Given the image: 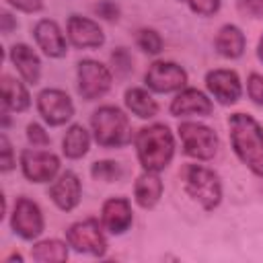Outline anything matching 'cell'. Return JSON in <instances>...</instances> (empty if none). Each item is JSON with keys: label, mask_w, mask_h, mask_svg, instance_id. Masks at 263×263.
I'll return each mask as SVG.
<instances>
[{"label": "cell", "mask_w": 263, "mask_h": 263, "mask_svg": "<svg viewBox=\"0 0 263 263\" xmlns=\"http://www.w3.org/2000/svg\"><path fill=\"white\" fill-rule=\"evenodd\" d=\"M123 105L138 119H152L158 115V103L152 97V90L144 86H129L123 95Z\"/></svg>", "instance_id": "cell-22"}, {"label": "cell", "mask_w": 263, "mask_h": 263, "mask_svg": "<svg viewBox=\"0 0 263 263\" xmlns=\"http://www.w3.org/2000/svg\"><path fill=\"white\" fill-rule=\"evenodd\" d=\"M29 84L25 80H18L10 74H2V105L8 107L12 113H25L31 107V95H29Z\"/></svg>", "instance_id": "cell-21"}, {"label": "cell", "mask_w": 263, "mask_h": 263, "mask_svg": "<svg viewBox=\"0 0 263 263\" xmlns=\"http://www.w3.org/2000/svg\"><path fill=\"white\" fill-rule=\"evenodd\" d=\"M90 177L95 181H103V183H115L123 177V168L119 162L115 160H95L90 164Z\"/></svg>", "instance_id": "cell-26"}, {"label": "cell", "mask_w": 263, "mask_h": 263, "mask_svg": "<svg viewBox=\"0 0 263 263\" xmlns=\"http://www.w3.org/2000/svg\"><path fill=\"white\" fill-rule=\"evenodd\" d=\"M92 134L82 123H72L62 138V154L70 160H78L88 154Z\"/></svg>", "instance_id": "cell-23"}, {"label": "cell", "mask_w": 263, "mask_h": 263, "mask_svg": "<svg viewBox=\"0 0 263 263\" xmlns=\"http://www.w3.org/2000/svg\"><path fill=\"white\" fill-rule=\"evenodd\" d=\"M10 228L23 240H37L45 230V216L39 203L27 195H18L10 212Z\"/></svg>", "instance_id": "cell-9"}, {"label": "cell", "mask_w": 263, "mask_h": 263, "mask_svg": "<svg viewBox=\"0 0 263 263\" xmlns=\"http://www.w3.org/2000/svg\"><path fill=\"white\" fill-rule=\"evenodd\" d=\"M92 140L101 148H123L134 142V129L129 117L117 105H101L90 115Z\"/></svg>", "instance_id": "cell-4"}, {"label": "cell", "mask_w": 263, "mask_h": 263, "mask_svg": "<svg viewBox=\"0 0 263 263\" xmlns=\"http://www.w3.org/2000/svg\"><path fill=\"white\" fill-rule=\"evenodd\" d=\"M179 177H181L187 197L193 203H197L203 212H214L222 203V197H224L222 179L210 166L197 164V162H187L181 168Z\"/></svg>", "instance_id": "cell-3"}, {"label": "cell", "mask_w": 263, "mask_h": 263, "mask_svg": "<svg viewBox=\"0 0 263 263\" xmlns=\"http://www.w3.org/2000/svg\"><path fill=\"white\" fill-rule=\"evenodd\" d=\"M66 37L70 45H74L76 49H99L105 45V31L99 25V21L82 16V14L68 16Z\"/></svg>", "instance_id": "cell-13"}, {"label": "cell", "mask_w": 263, "mask_h": 263, "mask_svg": "<svg viewBox=\"0 0 263 263\" xmlns=\"http://www.w3.org/2000/svg\"><path fill=\"white\" fill-rule=\"evenodd\" d=\"M33 39L37 47L51 60H62L68 53V37L53 18H39L33 25Z\"/></svg>", "instance_id": "cell-17"}, {"label": "cell", "mask_w": 263, "mask_h": 263, "mask_svg": "<svg viewBox=\"0 0 263 263\" xmlns=\"http://www.w3.org/2000/svg\"><path fill=\"white\" fill-rule=\"evenodd\" d=\"M205 88L210 92V97L224 105V107H230L234 103L240 101L242 97V80L238 76L236 70H230V68H214L205 74Z\"/></svg>", "instance_id": "cell-12"}, {"label": "cell", "mask_w": 263, "mask_h": 263, "mask_svg": "<svg viewBox=\"0 0 263 263\" xmlns=\"http://www.w3.org/2000/svg\"><path fill=\"white\" fill-rule=\"evenodd\" d=\"M236 8L247 18H263V0H236Z\"/></svg>", "instance_id": "cell-32"}, {"label": "cell", "mask_w": 263, "mask_h": 263, "mask_svg": "<svg viewBox=\"0 0 263 263\" xmlns=\"http://www.w3.org/2000/svg\"><path fill=\"white\" fill-rule=\"evenodd\" d=\"M8 6H12L14 10L18 12H25V14H35V12H41L45 2L43 0H6Z\"/></svg>", "instance_id": "cell-34"}, {"label": "cell", "mask_w": 263, "mask_h": 263, "mask_svg": "<svg viewBox=\"0 0 263 263\" xmlns=\"http://www.w3.org/2000/svg\"><path fill=\"white\" fill-rule=\"evenodd\" d=\"M10 261H18V263H21V261H23V255L16 253V251H12L8 257H4V263H10Z\"/></svg>", "instance_id": "cell-36"}, {"label": "cell", "mask_w": 263, "mask_h": 263, "mask_svg": "<svg viewBox=\"0 0 263 263\" xmlns=\"http://www.w3.org/2000/svg\"><path fill=\"white\" fill-rule=\"evenodd\" d=\"M14 166H16V158H14L12 144L6 134H0V171L10 173Z\"/></svg>", "instance_id": "cell-29"}, {"label": "cell", "mask_w": 263, "mask_h": 263, "mask_svg": "<svg viewBox=\"0 0 263 263\" xmlns=\"http://www.w3.org/2000/svg\"><path fill=\"white\" fill-rule=\"evenodd\" d=\"M189 82L187 70L171 60H154L146 74H144V84L148 90L158 92V95H168V92H179L185 88Z\"/></svg>", "instance_id": "cell-10"}, {"label": "cell", "mask_w": 263, "mask_h": 263, "mask_svg": "<svg viewBox=\"0 0 263 263\" xmlns=\"http://www.w3.org/2000/svg\"><path fill=\"white\" fill-rule=\"evenodd\" d=\"M25 136H27V142L33 146V148H47L51 144V138L47 134V129L37 123V121H31L25 129Z\"/></svg>", "instance_id": "cell-28"}, {"label": "cell", "mask_w": 263, "mask_h": 263, "mask_svg": "<svg viewBox=\"0 0 263 263\" xmlns=\"http://www.w3.org/2000/svg\"><path fill=\"white\" fill-rule=\"evenodd\" d=\"M136 45L140 51H144L148 55H158L164 49V41H162L160 33L152 27H142L136 31Z\"/></svg>", "instance_id": "cell-25"}, {"label": "cell", "mask_w": 263, "mask_h": 263, "mask_svg": "<svg viewBox=\"0 0 263 263\" xmlns=\"http://www.w3.org/2000/svg\"><path fill=\"white\" fill-rule=\"evenodd\" d=\"M136 156L142 171H164L177 152L175 134L166 123H150L136 132L134 136Z\"/></svg>", "instance_id": "cell-2"}, {"label": "cell", "mask_w": 263, "mask_h": 263, "mask_svg": "<svg viewBox=\"0 0 263 263\" xmlns=\"http://www.w3.org/2000/svg\"><path fill=\"white\" fill-rule=\"evenodd\" d=\"M95 12H97V16H101V18H105V21H109V23L119 21V14H121L119 6H117L113 0H99V2L95 4Z\"/></svg>", "instance_id": "cell-33"}, {"label": "cell", "mask_w": 263, "mask_h": 263, "mask_svg": "<svg viewBox=\"0 0 263 263\" xmlns=\"http://www.w3.org/2000/svg\"><path fill=\"white\" fill-rule=\"evenodd\" d=\"M12 29H16V18L8 10H2V14H0V31H2V35H10Z\"/></svg>", "instance_id": "cell-35"}, {"label": "cell", "mask_w": 263, "mask_h": 263, "mask_svg": "<svg viewBox=\"0 0 263 263\" xmlns=\"http://www.w3.org/2000/svg\"><path fill=\"white\" fill-rule=\"evenodd\" d=\"M111 64H113L117 74H127L134 68V60H132V55L125 47H117V49L111 51Z\"/></svg>", "instance_id": "cell-31"}, {"label": "cell", "mask_w": 263, "mask_h": 263, "mask_svg": "<svg viewBox=\"0 0 263 263\" xmlns=\"http://www.w3.org/2000/svg\"><path fill=\"white\" fill-rule=\"evenodd\" d=\"M70 257V245L68 240L60 238H43L33 242L31 247V259L37 263H64Z\"/></svg>", "instance_id": "cell-24"}, {"label": "cell", "mask_w": 263, "mask_h": 263, "mask_svg": "<svg viewBox=\"0 0 263 263\" xmlns=\"http://www.w3.org/2000/svg\"><path fill=\"white\" fill-rule=\"evenodd\" d=\"M247 95L257 107H263V74L251 72L247 76Z\"/></svg>", "instance_id": "cell-30"}, {"label": "cell", "mask_w": 263, "mask_h": 263, "mask_svg": "<svg viewBox=\"0 0 263 263\" xmlns=\"http://www.w3.org/2000/svg\"><path fill=\"white\" fill-rule=\"evenodd\" d=\"M66 240L72 251L90 257H105L109 251L107 230L103 228L101 220L84 218L76 220L66 228Z\"/></svg>", "instance_id": "cell-6"}, {"label": "cell", "mask_w": 263, "mask_h": 263, "mask_svg": "<svg viewBox=\"0 0 263 263\" xmlns=\"http://www.w3.org/2000/svg\"><path fill=\"white\" fill-rule=\"evenodd\" d=\"M257 58H259V62L263 64V33H261V37H259V41H257Z\"/></svg>", "instance_id": "cell-37"}, {"label": "cell", "mask_w": 263, "mask_h": 263, "mask_svg": "<svg viewBox=\"0 0 263 263\" xmlns=\"http://www.w3.org/2000/svg\"><path fill=\"white\" fill-rule=\"evenodd\" d=\"M35 107L49 127L66 125L76 113L74 101L62 88H43L35 99Z\"/></svg>", "instance_id": "cell-11"}, {"label": "cell", "mask_w": 263, "mask_h": 263, "mask_svg": "<svg viewBox=\"0 0 263 263\" xmlns=\"http://www.w3.org/2000/svg\"><path fill=\"white\" fill-rule=\"evenodd\" d=\"M164 193V183L158 173L154 171H142L134 183V201L142 210H152L160 203Z\"/></svg>", "instance_id": "cell-19"}, {"label": "cell", "mask_w": 263, "mask_h": 263, "mask_svg": "<svg viewBox=\"0 0 263 263\" xmlns=\"http://www.w3.org/2000/svg\"><path fill=\"white\" fill-rule=\"evenodd\" d=\"M214 49L220 58L224 60H238L245 55L247 49V37L238 25L226 23L218 29L216 39H214Z\"/></svg>", "instance_id": "cell-20"}, {"label": "cell", "mask_w": 263, "mask_h": 263, "mask_svg": "<svg viewBox=\"0 0 263 263\" xmlns=\"http://www.w3.org/2000/svg\"><path fill=\"white\" fill-rule=\"evenodd\" d=\"M49 199L62 212H74L82 201V181L74 171H62L47 189Z\"/></svg>", "instance_id": "cell-15"}, {"label": "cell", "mask_w": 263, "mask_h": 263, "mask_svg": "<svg viewBox=\"0 0 263 263\" xmlns=\"http://www.w3.org/2000/svg\"><path fill=\"white\" fill-rule=\"evenodd\" d=\"M99 220H101L103 228L107 230V234H113V236L125 234L134 224L132 201L123 195L107 197L101 205V218Z\"/></svg>", "instance_id": "cell-16"}, {"label": "cell", "mask_w": 263, "mask_h": 263, "mask_svg": "<svg viewBox=\"0 0 263 263\" xmlns=\"http://www.w3.org/2000/svg\"><path fill=\"white\" fill-rule=\"evenodd\" d=\"M113 86V72L99 60L84 58L76 64V90L84 101L103 99Z\"/></svg>", "instance_id": "cell-7"}, {"label": "cell", "mask_w": 263, "mask_h": 263, "mask_svg": "<svg viewBox=\"0 0 263 263\" xmlns=\"http://www.w3.org/2000/svg\"><path fill=\"white\" fill-rule=\"evenodd\" d=\"M18 164H21L23 177L37 185L51 183L62 173V162L55 152L43 150V148H33V146L21 150Z\"/></svg>", "instance_id": "cell-8"}, {"label": "cell", "mask_w": 263, "mask_h": 263, "mask_svg": "<svg viewBox=\"0 0 263 263\" xmlns=\"http://www.w3.org/2000/svg\"><path fill=\"white\" fill-rule=\"evenodd\" d=\"M179 2H183L193 14L203 16V18L218 14V10L222 6V0H179Z\"/></svg>", "instance_id": "cell-27"}, {"label": "cell", "mask_w": 263, "mask_h": 263, "mask_svg": "<svg viewBox=\"0 0 263 263\" xmlns=\"http://www.w3.org/2000/svg\"><path fill=\"white\" fill-rule=\"evenodd\" d=\"M168 111L173 117H210L214 113V103L210 95H205L199 88L185 86L179 92H175Z\"/></svg>", "instance_id": "cell-14"}, {"label": "cell", "mask_w": 263, "mask_h": 263, "mask_svg": "<svg viewBox=\"0 0 263 263\" xmlns=\"http://www.w3.org/2000/svg\"><path fill=\"white\" fill-rule=\"evenodd\" d=\"M228 138L234 156L263 179V125L253 115L236 111L228 117Z\"/></svg>", "instance_id": "cell-1"}, {"label": "cell", "mask_w": 263, "mask_h": 263, "mask_svg": "<svg viewBox=\"0 0 263 263\" xmlns=\"http://www.w3.org/2000/svg\"><path fill=\"white\" fill-rule=\"evenodd\" d=\"M177 134L181 140L183 154H187L189 158L197 162H208L218 154L220 138L210 125L199 121H181Z\"/></svg>", "instance_id": "cell-5"}, {"label": "cell", "mask_w": 263, "mask_h": 263, "mask_svg": "<svg viewBox=\"0 0 263 263\" xmlns=\"http://www.w3.org/2000/svg\"><path fill=\"white\" fill-rule=\"evenodd\" d=\"M8 60L14 66L21 80H25L29 86L39 84V80H41V58L31 45L12 43L8 47Z\"/></svg>", "instance_id": "cell-18"}]
</instances>
